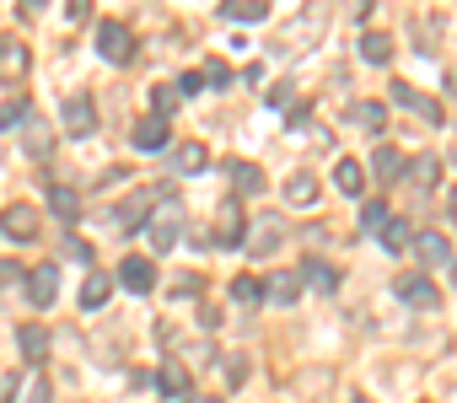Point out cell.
Wrapping results in <instances>:
<instances>
[{"instance_id": "cell-42", "label": "cell", "mask_w": 457, "mask_h": 403, "mask_svg": "<svg viewBox=\"0 0 457 403\" xmlns=\"http://www.w3.org/2000/svg\"><path fill=\"white\" fill-rule=\"evenodd\" d=\"M183 403H220L215 392H194V398H183Z\"/></svg>"}, {"instance_id": "cell-30", "label": "cell", "mask_w": 457, "mask_h": 403, "mask_svg": "<svg viewBox=\"0 0 457 403\" xmlns=\"http://www.w3.org/2000/svg\"><path fill=\"white\" fill-rule=\"evenodd\" d=\"M49 205H54V216H60V221H76V210H81V199H76L71 188H60V183H54V188H49Z\"/></svg>"}, {"instance_id": "cell-31", "label": "cell", "mask_w": 457, "mask_h": 403, "mask_svg": "<svg viewBox=\"0 0 457 403\" xmlns=\"http://www.w3.org/2000/svg\"><path fill=\"white\" fill-rule=\"evenodd\" d=\"M409 243H414V232H409V221H398V216H393V221H387V232H382V248H387V253H403Z\"/></svg>"}, {"instance_id": "cell-27", "label": "cell", "mask_w": 457, "mask_h": 403, "mask_svg": "<svg viewBox=\"0 0 457 403\" xmlns=\"http://www.w3.org/2000/svg\"><path fill=\"white\" fill-rule=\"evenodd\" d=\"M387 221H393V216H387L382 199H371V205L361 210V232H366V237H382V232H387Z\"/></svg>"}, {"instance_id": "cell-37", "label": "cell", "mask_w": 457, "mask_h": 403, "mask_svg": "<svg viewBox=\"0 0 457 403\" xmlns=\"http://www.w3.org/2000/svg\"><path fill=\"white\" fill-rule=\"evenodd\" d=\"M22 403H54V398H49V382H38V376H33V382L22 387Z\"/></svg>"}, {"instance_id": "cell-45", "label": "cell", "mask_w": 457, "mask_h": 403, "mask_svg": "<svg viewBox=\"0 0 457 403\" xmlns=\"http://www.w3.org/2000/svg\"><path fill=\"white\" fill-rule=\"evenodd\" d=\"M452 156H457V151H452Z\"/></svg>"}, {"instance_id": "cell-38", "label": "cell", "mask_w": 457, "mask_h": 403, "mask_svg": "<svg viewBox=\"0 0 457 403\" xmlns=\"http://www.w3.org/2000/svg\"><path fill=\"white\" fill-rule=\"evenodd\" d=\"M22 280V264H12V259H0V291H6V285H17Z\"/></svg>"}, {"instance_id": "cell-13", "label": "cell", "mask_w": 457, "mask_h": 403, "mask_svg": "<svg viewBox=\"0 0 457 403\" xmlns=\"http://www.w3.org/2000/svg\"><path fill=\"white\" fill-rule=\"evenodd\" d=\"M119 285L135 291V296H145V291L156 285V269H151L145 259H124V264H119Z\"/></svg>"}, {"instance_id": "cell-20", "label": "cell", "mask_w": 457, "mask_h": 403, "mask_svg": "<svg viewBox=\"0 0 457 403\" xmlns=\"http://www.w3.org/2000/svg\"><path fill=\"white\" fill-rule=\"evenodd\" d=\"M302 280H307V285H318L323 296H334V291H339V269H328L323 259H307V264H302Z\"/></svg>"}, {"instance_id": "cell-39", "label": "cell", "mask_w": 457, "mask_h": 403, "mask_svg": "<svg viewBox=\"0 0 457 403\" xmlns=\"http://www.w3.org/2000/svg\"><path fill=\"white\" fill-rule=\"evenodd\" d=\"M199 86H204V76H199V70H188V76H183V81H178V92H183V97H194V92H199Z\"/></svg>"}, {"instance_id": "cell-24", "label": "cell", "mask_w": 457, "mask_h": 403, "mask_svg": "<svg viewBox=\"0 0 457 403\" xmlns=\"http://www.w3.org/2000/svg\"><path fill=\"white\" fill-rule=\"evenodd\" d=\"M22 145H28V156H38V161L54 151V140H49V129H44L38 119H28V124H22Z\"/></svg>"}, {"instance_id": "cell-33", "label": "cell", "mask_w": 457, "mask_h": 403, "mask_svg": "<svg viewBox=\"0 0 457 403\" xmlns=\"http://www.w3.org/2000/svg\"><path fill=\"white\" fill-rule=\"evenodd\" d=\"M178 97H183L178 86H151V113H156V119H167V113L178 108Z\"/></svg>"}, {"instance_id": "cell-3", "label": "cell", "mask_w": 457, "mask_h": 403, "mask_svg": "<svg viewBox=\"0 0 457 403\" xmlns=\"http://www.w3.org/2000/svg\"><path fill=\"white\" fill-rule=\"evenodd\" d=\"M178 232H183V205H178V199H162L156 216H151V248L167 253V248L178 243Z\"/></svg>"}, {"instance_id": "cell-2", "label": "cell", "mask_w": 457, "mask_h": 403, "mask_svg": "<svg viewBox=\"0 0 457 403\" xmlns=\"http://www.w3.org/2000/svg\"><path fill=\"white\" fill-rule=\"evenodd\" d=\"M97 54L113 60V65H129L135 60V33L124 22H97Z\"/></svg>"}, {"instance_id": "cell-4", "label": "cell", "mask_w": 457, "mask_h": 403, "mask_svg": "<svg viewBox=\"0 0 457 403\" xmlns=\"http://www.w3.org/2000/svg\"><path fill=\"white\" fill-rule=\"evenodd\" d=\"M60 119H65V129H71L76 140H87V135H97V108H92V97H87V92H76V97H65V108H60Z\"/></svg>"}, {"instance_id": "cell-10", "label": "cell", "mask_w": 457, "mask_h": 403, "mask_svg": "<svg viewBox=\"0 0 457 403\" xmlns=\"http://www.w3.org/2000/svg\"><path fill=\"white\" fill-rule=\"evenodd\" d=\"M393 291H398V301H409V307H436V301H441V296H436V285H430L425 275H398V285H393Z\"/></svg>"}, {"instance_id": "cell-36", "label": "cell", "mask_w": 457, "mask_h": 403, "mask_svg": "<svg viewBox=\"0 0 457 403\" xmlns=\"http://www.w3.org/2000/svg\"><path fill=\"white\" fill-rule=\"evenodd\" d=\"M199 76H204L210 86H226V81H232V70H226L220 60H204V65H199Z\"/></svg>"}, {"instance_id": "cell-26", "label": "cell", "mask_w": 457, "mask_h": 403, "mask_svg": "<svg viewBox=\"0 0 457 403\" xmlns=\"http://www.w3.org/2000/svg\"><path fill=\"white\" fill-rule=\"evenodd\" d=\"M350 119H355L361 129L382 135V124H387V108H382V103H355V108H350Z\"/></svg>"}, {"instance_id": "cell-11", "label": "cell", "mask_w": 457, "mask_h": 403, "mask_svg": "<svg viewBox=\"0 0 457 403\" xmlns=\"http://www.w3.org/2000/svg\"><path fill=\"white\" fill-rule=\"evenodd\" d=\"M387 92H393V103H398V108H409V113H420L425 124H441V108H436L430 97H420L414 86H403V81H398V86H387Z\"/></svg>"}, {"instance_id": "cell-7", "label": "cell", "mask_w": 457, "mask_h": 403, "mask_svg": "<svg viewBox=\"0 0 457 403\" xmlns=\"http://www.w3.org/2000/svg\"><path fill=\"white\" fill-rule=\"evenodd\" d=\"M0 232H6L12 243H28V237H38V216H33V205H12L6 216H0Z\"/></svg>"}, {"instance_id": "cell-34", "label": "cell", "mask_w": 457, "mask_h": 403, "mask_svg": "<svg viewBox=\"0 0 457 403\" xmlns=\"http://www.w3.org/2000/svg\"><path fill=\"white\" fill-rule=\"evenodd\" d=\"M403 183H420V188H430V183H436V156H420V161H409Z\"/></svg>"}, {"instance_id": "cell-32", "label": "cell", "mask_w": 457, "mask_h": 403, "mask_svg": "<svg viewBox=\"0 0 457 403\" xmlns=\"http://www.w3.org/2000/svg\"><path fill=\"white\" fill-rule=\"evenodd\" d=\"M232 301H243V307H259V301H264V285H259L253 275H237V280H232Z\"/></svg>"}, {"instance_id": "cell-22", "label": "cell", "mask_w": 457, "mask_h": 403, "mask_svg": "<svg viewBox=\"0 0 457 403\" xmlns=\"http://www.w3.org/2000/svg\"><path fill=\"white\" fill-rule=\"evenodd\" d=\"M204 161H210V156H204V145H199V140L172 145V167H178V172H204Z\"/></svg>"}, {"instance_id": "cell-14", "label": "cell", "mask_w": 457, "mask_h": 403, "mask_svg": "<svg viewBox=\"0 0 457 403\" xmlns=\"http://www.w3.org/2000/svg\"><path fill=\"white\" fill-rule=\"evenodd\" d=\"M156 387H162L167 398H194V387H188V371H183V360H162V366H156Z\"/></svg>"}, {"instance_id": "cell-18", "label": "cell", "mask_w": 457, "mask_h": 403, "mask_svg": "<svg viewBox=\"0 0 457 403\" xmlns=\"http://www.w3.org/2000/svg\"><path fill=\"white\" fill-rule=\"evenodd\" d=\"M296 296H302V280L296 275H270V285H264V301L270 307H296Z\"/></svg>"}, {"instance_id": "cell-43", "label": "cell", "mask_w": 457, "mask_h": 403, "mask_svg": "<svg viewBox=\"0 0 457 403\" xmlns=\"http://www.w3.org/2000/svg\"><path fill=\"white\" fill-rule=\"evenodd\" d=\"M446 210H452V221H457V188H452V193H446Z\"/></svg>"}, {"instance_id": "cell-21", "label": "cell", "mask_w": 457, "mask_h": 403, "mask_svg": "<svg viewBox=\"0 0 457 403\" xmlns=\"http://www.w3.org/2000/svg\"><path fill=\"white\" fill-rule=\"evenodd\" d=\"M220 17H226V22H264L270 6H264V0H226Z\"/></svg>"}, {"instance_id": "cell-5", "label": "cell", "mask_w": 457, "mask_h": 403, "mask_svg": "<svg viewBox=\"0 0 457 403\" xmlns=\"http://www.w3.org/2000/svg\"><path fill=\"white\" fill-rule=\"evenodd\" d=\"M54 296H60V264H38L28 275V301L33 307H54Z\"/></svg>"}, {"instance_id": "cell-19", "label": "cell", "mask_w": 457, "mask_h": 403, "mask_svg": "<svg viewBox=\"0 0 457 403\" xmlns=\"http://www.w3.org/2000/svg\"><path fill=\"white\" fill-rule=\"evenodd\" d=\"M226 177H232L237 193H264V172L253 161H226Z\"/></svg>"}, {"instance_id": "cell-17", "label": "cell", "mask_w": 457, "mask_h": 403, "mask_svg": "<svg viewBox=\"0 0 457 403\" xmlns=\"http://www.w3.org/2000/svg\"><path fill=\"white\" fill-rule=\"evenodd\" d=\"M145 216H151V193H135V199H124V210L113 221H119V232H151Z\"/></svg>"}, {"instance_id": "cell-23", "label": "cell", "mask_w": 457, "mask_h": 403, "mask_svg": "<svg viewBox=\"0 0 457 403\" xmlns=\"http://www.w3.org/2000/svg\"><path fill=\"white\" fill-rule=\"evenodd\" d=\"M361 60H366V65H387V60H393V38H387V33H366V38H361Z\"/></svg>"}, {"instance_id": "cell-44", "label": "cell", "mask_w": 457, "mask_h": 403, "mask_svg": "<svg viewBox=\"0 0 457 403\" xmlns=\"http://www.w3.org/2000/svg\"><path fill=\"white\" fill-rule=\"evenodd\" d=\"M452 285H457V259H452Z\"/></svg>"}, {"instance_id": "cell-6", "label": "cell", "mask_w": 457, "mask_h": 403, "mask_svg": "<svg viewBox=\"0 0 457 403\" xmlns=\"http://www.w3.org/2000/svg\"><path fill=\"white\" fill-rule=\"evenodd\" d=\"M17 350H22L28 366H44V360H49V328H44V323H22V328H17Z\"/></svg>"}, {"instance_id": "cell-29", "label": "cell", "mask_w": 457, "mask_h": 403, "mask_svg": "<svg viewBox=\"0 0 457 403\" xmlns=\"http://www.w3.org/2000/svg\"><path fill=\"white\" fill-rule=\"evenodd\" d=\"M108 291H113V280H108V275H87V285H81V307H92V312H97V307L108 301Z\"/></svg>"}, {"instance_id": "cell-41", "label": "cell", "mask_w": 457, "mask_h": 403, "mask_svg": "<svg viewBox=\"0 0 457 403\" xmlns=\"http://www.w3.org/2000/svg\"><path fill=\"white\" fill-rule=\"evenodd\" d=\"M270 108H291V86H275L270 92Z\"/></svg>"}, {"instance_id": "cell-16", "label": "cell", "mask_w": 457, "mask_h": 403, "mask_svg": "<svg viewBox=\"0 0 457 403\" xmlns=\"http://www.w3.org/2000/svg\"><path fill=\"white\" fill-rule=\"evenodd\" d=\"M414 253H420L425 269H430V264H452V243H446L441 232H420V237H414Z\"/></svg>"}, {"instance_id": "cell-15", "label": "cell", "mask_w": 457, "mask_h": 403, "mask_svg": "<svg viewBox=\"0 0 457 403\" xmlns=\"http://www.w3.org/2000/svg\"><path fill=\"white\" fill-rule=\"evenodd\" d=\"M371 172H377L382 183H403V172H409V161H403V156H398L393 145H377V151H371Z\"/></svg>"}, {"instance_id": "cell-40", "label": "cell", "mask_w": 457, "mask_h": 403, "mask_svg": "<svg viewBox=\"0 0 457 403\" xmlns=\"http://www.w3.org/2000/svg\"><path fill=\"white\" fill-rule=\"evenodd\" d=\"M65 17H71V22H87V17H92V6H87V0H71Z\"/></svg>"}, {"instance_id": "cell-25", "label": "cell", "mask_w": 457, "mask_h": 403, "mask_svg": "<svg viewBox=\"0 0 457 403\" xmlns=\"http://www.w3.org/2000/svg\"><path fill=\"white\" fill-rule=\"evenodd\" d=\"M334 183H339V193H361V188H366V172H361V161L339 156V167H334Z\"/></svg>"}, {"instance_id": "cell-8", "label": "cell", "mask_w": 457, "mask_h": 403, "mask_svg": "<svg viewBox=\"0 0 457 403\" xmlns=\"http://www.w3.org/2000/svg\"><path fill=\"white\" fill-rule=\"evenodd\" d=\"M33 65V54L17 44V38H0V81H22Z\"/></svg>"}, {"instance_id": "cell-12", "label": "cell", "mask_w": 457, "mask_h": 403, "mask_svg": "<svg viewBox=\"0 0 457 403\" xmlns=\"http://www.w3.org/2000/svg\"><path fill=\"white\" fill-rule=\"evenodd\" d=\"M129 140H135V151H167V140H172V135H167V119H156V113H151V119H140V124H135V135H129Z\"/></svg>"}, {"instance_id": "cell-9", "label": "cell", "mask_w": 457, "mask_h": 403, "mask_svg": "<svg viewBox=\"0 0 457 403\" xmlns=\"http://www.w3.org/2000/svg\"><path fill=\"white\" fill-rule=\"evenodd\" d=\"M318 199H323V183H318L312 172H296V177H286V205L307 210V205H318Z\"/></svg>"}, {"instance_id": "cell-35", "label": "cell", "mask_w": 457, "mask_h": 403, "mask_svg": "<svg viewBox=\"0 0 457 403\" xmlns=\"http://www.w3.org/2000/svg\"><path fill=\"white\" fill-rule=\"evenodd\" d=\"M17 124H28V97H17V103L0 108V129H17Z\"/></svg>"}, {"instance_id": "cell-28", "label": "cell", "mask_w": 457, "mask_h": 403, "mask_svg": "<svg viewBox=\"0 0 457 403\" xmlns=\"http://www.w3.org/2000/svg\"><path fill=\"white\" fill-rule=\"evenodd\" d=\"M215 243H220V248H237V243H248V237H243V221H237V210H220Z\"/></svg>"}, {"instance_id": "cell-1", "label": "cell", "mask_w": 457, "mask_h": 403, "mask_svg": "<svg viewBox=\"0 0 457 403\" xmlns=\"http://www.w3.org/2000/svg\"><path fill=\"white\" fill-rule=\"evenodd\" d=\"M280 237H286V221L264 210V216L248 221V243H243V248H248V259H270V253L280 248Z\"/></svg>"}, {"instance_id": "cell-46", "label": "cell", "mask_w": 457, "mask_h": 403, "mask_svg": "<svg viewBox=\"0 0 457 403\" xmlns=\"http://www.w3.org/2000/svg\"><path fill=\"white\" fill-rule=\"evenodd\" d=\"M361 403H366V398H361Z\"/></svg>"}]
</instances>
